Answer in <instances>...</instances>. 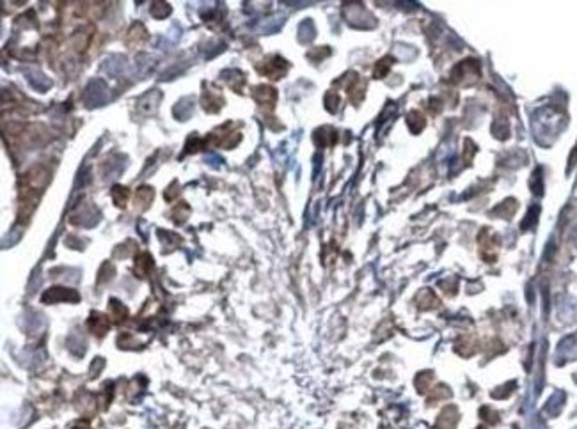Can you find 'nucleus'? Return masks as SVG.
I'll return each mask as SVG.
<instances>
[{
    "mask_svg": "<svg viewBox=\"0 0 577 429\" xmlns=\"http://www.w3.org/2000/svg\"><path fill=\"white\" fill-rule=\"evenodd\" d=\"M89 326H91V330H93V333H96L98 337H102L103 333L109 330L110 321H109V318H107V316H102V314H98V312H96V314H93V316H91Z\"/></svg>",
    "mask_w": 577,
    "mask_h": 429,
    "instance_id": "obj_2",
    "label": "nucleus"
},
{
    "mask_svg": "<svg viewBox=\"0 0 577 429\" xmlns=\"http://www.w3.org/2000/svg\"><path fill=\"white\" fill-rule=\"evenodd\" d=\"M73 429H89V428H87L86 424H77V426H75Z\"/></svg>",
    "mask_w": 577,
    "mask_h": 429,
    "instance_id": "obj_4",
    "label": "nucleus"
},
{
    "mask_svg": "<svg viewBox=\"0 0 577 429\" xmlns=\"http://www.w3.org/2000/svg\"><path fill=\"white\" fill-rule=\"evenodd\" d=\"M57 300H78V295L71 289H64V288H50L48 291L43 295V302L48 304V302H57Z\"/></svg>",
    "mask_w": 577,
    "mask_h": 429,
    "instance_id": "obj_1",
    "label": "nucleus"
},
{
    "mask_svg": "<svg viewBox=\"0 0 577 429\" xmlns=\"http://www.w3.org/2000/svg\"><path fill=\"white\" fill-rule=\"evenodd\" d=\"M137 199L143 206H147V203H151V199H153V190H149V188L146 187L141 188V190L137 192Z\"/></svg>",
    "mask_w": 577,
    "mask_h": 429,
    "instance_id": "obj_3",
    "label": "nucleus"
}]
</instances>
